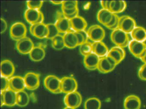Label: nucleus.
I'll return each instance as SVG.
<instances>
[{
    "label": "nucleus",
    "instance_id": "obj_1",
    "mask_svg": "<svg viewBox=\"0 0 146 109\" xmlns=\"http://www.w3.org/2000/svg\"><path fill=\"white\" fill-rule=\"evenodd\" d=\"M111 39L116 46L123 48L129 46L131 41L128 34L119 29L112 31L111 33Z\"/></svg>",
    "mask_w": 146,
    "mask_h": 109
},
{
    "label": "nucleus",
    "instance_id": "obj_2",
    "mask_svg": "<svg viewBox=\"0 0 146 109\" xmlns=\"http://www.w3.org/2000/svg\"><path fill=\"white\" fill-rule=\"evenodd\" d=\"M44 85L47 90L54 94L62 93L61 90V81L58 77L49 75L45 77Z\"/></svg>",
    "mask_w": 146,
    "mask_h": 109
},
{
    "label": "nucleus",
    "instance_id": "obj_3",
    "mask_svg": "<svg viewBox=\"0 0 146 109\" xmlns=\"http://www.w3.org/2000/svg\"><path fill=\"white\" fill-rule=\"evenodd\" d=\"M27 32V27L22 22L14 23L10 28V36L13 40L17 41L26 37Z\"/></svg>",
    "mask_w": 146,
    "mask_h": 109
},
{
    "label": "nucleus",
    "instance_id": "obj_4",
    "mask_svg": "<svg viewBox=\"0 0 146 109\" xmlns=\"http://www.w3.org/2000/svg\"><path fill=\"white\" fill-rule=\"evenodd\" d=\"M89 39L95 42L102 41L106 36V32L103 28L99 25H93L87 30Z\"/></svg>",
    "mask_w": 146,
    "mask_h": 109
},
{
    "label": "nucleus",
    "instance_id": "obj_5",
    "mask_svg": "<svg viewBox=\"0 0 146 109\" xmlns=\"http://www.w3.org/2000/svg\"><path fill=\"white\" fill-rule=\"evenodd\" d=\"M24 16L26 21L31 25L43 23L44 15L40 10L28 9L25 11Z\"/></svg>",
    "mask_w": 146,
    "mask_h": 109
},
{
    "label": "nucleus",
    "instance_id": "obj_6",
    "mask_svg": "<svg viewBox=\"0 0 146 109\" xmlns=\"http://www.w3.org/2000/svg\"><path fill=\"white\" fill-rule=\"evenodd\" d=\"M55 24L60 33L64 34L67 32L73 31L71 27L70 21L65 17L62 12H58L57 13Z\"/></svg>",
    "mask_w": 146,
    "mask_h": 109
},
{
    "label": "nucleus",
    "instance_id": "obj_7",
    "mask_svg": "<svg viewBox=\"0 0 146 109\" xmlns=\"http://www.w3.org/2000/svg\"><path fill=\"white\" fill-rule=\"evenodd\" d=\"M82 101V95L77 91L66 94L64 98V102L66 106L76 109L80 106Z\"/></svg>",
    "mask_w": 146,
    "mask_h": 109
},
{
    "label": "nucleus",
    "instance_id": "obj_8",
    "mask_svg": "<svg viewBox=\"0 0 146 109\" xmlns=\"http://www.w3.org/2000/svg\"><path fill=\"white\" fill-rule=\"evenodd\" d=\"M135 20L130 16L123 15L119 17V29L127 34H131L136 27Z\"/></svg>",
    "mask_w": 146,
    "mask_h": 109
},
{
    "label": "nucleus",
    "instance_id": "obj_9",
    "mask_svg": "<svg viewBox=\"0 0 146 109\" xmlns=\"http://www.w3.org/2000/svg\"><path fill=\"white\" fill-rule=\"evenodd\" d=\"M27 89L34 90L37 89L40 85V75L34 72H29L24 77Z\"/></svg>",
    "mask_w": 146,
    "mask_h": 109
},
{
    "label": "nucleus",
    "instance_id": "obj_10",
    "mask_svg": "<svg viewBox=\"0 0 146 109\" xmlns=\"http://www.w3.org/2000/svg\"><path fill=\"white\" fill-rule=\"evenodd\" d=\"M117 65L115 61L108 56L101 58L97 70L102 73H108L112 71Z\"/></svg>",
    "mask_w": 146,
    "mask_h": 109
},
{
    "label": "nucleus",
    "instance_id": "obj_11",
    "mask_svg": "<svg viewBox=\"0 0 146 109\" xmlns=\"http://www.w3.org/2000/svg\"><path fill=\"white\" fill-rule=\"evenodd\" d=\"M61 90L64 93L67 94L77 91L78 83L76 80L72 77H64L61 79Z\"/></svg>",
    "mask_w": 146,
    "mask_h": 109
},
{
    "label": "nucleus",
    "instance_id": "obj_12",
    "mask_svg": "<svg viewBox=\"0 0 146 109\" xmlns=\"http://www.w3.org/2000/svg\"><path fill=\"white\" fill-rule=\"evenodd\" d=\"M35 47L34 43L29 37L24 38L17 41L16 48L20 53L23 54H29Z\"/></svg>",
    "mask_w": 146,
    "mask_h": 109
},
{
    "label": "nucleus",
    "instance_id": "obj_13",
    "mask_svg": "<svg viewBox=\"0 0 146 109\" xmlns=\"http://www.w3.org/2000/svg\"><path fill=\"white\" fill-rule=\"evenodd\" d=\"M128 47L131 53L137 58H141L146 50V43L135 40L131 41Z\"/></svg>",
    "mask_w": 146,
    "mask_h": 109
},
{
    "label": "nucleus",
    "instance_id": "obj_14",
    "mask_svg": "<svg viewBox=\"0 0 146 109\" xmlns=\"http://www.w3.org/2000/svg\"><path fill=\"white\" fill-rule=\"evenodd\" d=\"M15 68L14 64L9 60H4L1 63V76L10 79L15 73Z\"/></svg>",
    "mask_w": 146,
    "mask_h": 109
},
{
    "label": "nucleus",
    "instance_id": "obj_15",
    "mask_svg": "<svg viewBox=\"0 0 146 109\" xmlns=\"http://www.w3.org/2000/svg\"><path fill=\"white\" fill-rule=\"evenodd\" d=\"M25 88L24 77L20 76H15L9 79V89L17 93L23 91Z\"/></svg>",
    "mask_w": 146,
    "mask_h": 109
},
{
    "label": "nucleus",
    "instance_id": "obj_16",
    "mask_svg": "<svg viewBox=\"0 0 146 109\" xmlns=\"http://www.w3.org/2000/svg\"><path fill=\"white\" fill-rule=\"evenodd\" d=\"M107 56L112 59L118 65L124 59L125 56V52L124 48L115 46L109 50Z\"/></svg>",
    "mask_w": 146,
    "mask_h": 109
},
{
    "label": "nucleus",
    "instance_id": "obj_17",
    "mask_svg": "<svg viewBox=\"0 0 146 109\" xmlns=\"http://www.w3.org/2000/svg\"><path fill=\"white\" fill-rule=\"evenodd\" d=\"M141 105V102L140 98L134 95H128L124 101V109H140Z\"/></svg>",
    "mask_w": 146,
    "mask_h": 109
},
{
    "label": "nucleus",
    "instance_id": "obj_18",
    "mask_svg": "<svg viewBox=\"0 0 146 109\" xmlns=\"http://www.w3.org/2000/svg\"><path fill=\"white\" fill-rule=\"evenodd\" d=\"M100 58L94 53L84 57V64L85 67L90 70H94L97 69L98 64Z\"/></svg>",
    "mask_w": 146,
    "mask_h": 109
},
{
    "label": "nucleus",
    "instance_id": "obj_19",
    "mask_svg": "<svg viewBox=\"0 0 146 109\" xmlns=\"http://www.w3.org/2000/svg\"><path fill=\"white\" fill-rule=\"evenodd\" d=\"M72 30L74 32L85 30L88 23L82 17L78 16L70 20Z\"/></svg>",
    "mask_w": 146,
    "mask_h": 109
},
{
    "label": "nucleus",
    "instance_id": "obj_20",
    "mask_svg": "<svg viewBox=\"0 0 146 109\" xmlns=\"http://www.w3.org/2000/svg\"><path fill=\"white\" fill-rule=\"evenodd\" d=\"M1 95L3 96L5 106H13L17 105V93L7 89L4 92H1Z\"/></svg>",
    "mask_w": 146,
    "mask_h": 109
},
{
    "label": "nucleus",
    "instance_id": "obj_21",
    "mask_svg": "<svg viewBox=\"0 0 146 109\" xmlns=\"http://www.w3.org/2000/svg\"><path fill=\"white\" fill-rule=\"evenodd\" d=\"M65 47L74 49L79 46L78 39L74 32H67L63 35Z\"/></svg>",
    "mask_w": 146,
    "mask_h": 109
},
{
    "label": "nucleus",
    "instance_id": "obj_22",
    "mask_svg": "<svg viewBox=\"0 0 146 109\" xmlns=\"http://www.w3.org/2000/svg\"><path fill=\"white\" fill-rule=\"evenodd\" d=\"M93 53L100 58L106 56L109 50L107 46L102 41L92 43Z\"/></svg>",
    "mask_w": 146,
    "mask_h": 109
},
{
    "label": "nucleus",
    "instance_id": "obj_23",
    "mask_svg": "<svg viewBox=\"0 0 146 109\" xmlns=\"http://www.w3.org/2000/svg\"><path fill=\"white\" fill-rule=\"evenodd\" d=\"M113 14L110 10L102 9L97 14V20L100 24L106 26L112 19Z\"/></svg>",
    "mask_w": 146,
    "mask_h": 109
},
{
    "label": "nucleus",
    "instance_id": "obj_24",
    "mask_svg": "<svg viewBox=\"0 0 146 109\" xmlns=\"http://www.w3.org/2000/svg\"><path fill=\"white\" fill-rule=\"evenodd\" d=\"M48 30L47 24L44 23L36 24L32 35L39 39L47 38Z\"/></svg>",
    "mask_w": 146,
    "mask_h": 109
},
{
    "label": "nucleus",
    "instance_id": "obj_25",
    "mask_svg": "<svg viewBox=\"0 0 146 109\" xmlns=\"http://www.w3.org/2000/svg\"><path fill=\"white\" fill-rule=\"evenodd\" d=\"M29 54L31 60L35 62H39L45 58L46 51L41 46H35Z\"/></svg>",
    "mask_w": 146,
    "mask_h": 109
},
{
    "label": "nucleus",
    "instance_id": "obj_26",
    "mask_svg": "<svg viewBox=\"0 0 146 109\" xmlns=\"http://www.w3.org/2000/svg\"><path fill=\"white\" fill-rule=\"evenodd\" d=\"M127 7L126 2L123 1H111L109 10L112 13L117 14L125 11Z\"/></svg>",
    "mask_w": 146,
    "mask_h": 109
},
{
    "label": "nucleus",
    "instance_id": "obj_27",
    "mask_svg": "<svg viewBox=\"0 0 146 109\" xmlns=\"http://www.w3.org/2000/svg\"><path fill=\"white\" fill-rule=\"evenodd\" d=\"M132 40L144 43L146 41V30L141 26H137L131 33Z\"/></svg>",
    "mask_w": 146,
    "mask_h": 109
},
{
    "label": "nucleus",
    "instance_id": "obj_28",
    "mask_svg": "<svg viewBox=\"0 0 146 109\" xmlns=\"http://www.w3.org/2000/svg\"><path fill=\"white\" fill-rule=\"evenodd\" d=\"M30 98L24 90L17 93V105L20 107H24L29 103Z\"/></svg>",
    "mask_w": 146,
    "mask_h": 109
},
{
    "label": "nucleus",
    "instance_id": "obj_29",
    "mask_svg": "<svg viewBox=\"0 0 146 109\" xmlns=\"http://www.w3.org/2000/svg\"><path fill=\"white\" fill-rule=\"evenodd\" d=\"M101 106V101L96 97L87 99L84 103V109H100Z\"/></svg>",
    "mask_w": 146,
    "mask_h": 109
},
{
    "label": "nucleus",
    "instance_id": "obj_30",
    "mask_svg": "<svg viewBox=\"0 0 146 109\" xmlns=\"http://www.w3.org/2000/svg\"><path fill=\"white\" fill-rule=\"evenodd\" d=\"M52 45L54 49L60 50L65 47L63 35H58L52 40Z\"/></svg>",
    "mask_w": 146,
    "mask_h": 109
},
{
    "label": "nucleus",
    "instance_id": "obj_31",
    "mask_svg": "<svg viewBox=\"0 0 146 109\" xmlns=\"http://www.w3.org/2000/svg\"><path fill=\"white\" fill-rule=\"evenodd\" d=\"M79 51L82 55L85 56L93 53V46L92 43L86 42L80 45Z\"/></svg>",
    "mask_w": 146,
    "mask_h": 109
},
{
    "label": "nucleus",
    "instance_id": "obj_32",
    "mask_svg": "<svg viewBox=\"0 0 146 109\" xmlns=\"http://www.w3.org/2000/svg\"><path fill=\"white\" fill-rule=\"evenodd\" d=\"M47 26L48 28V33L46 38L52 40L54 37L59 35V32L57 26L55 25V24L51 23V24H47Z\"/></svg>",
    "mask_w": 146,
    "mask_h": 109
},
{
    "label": "nucleus",
    "instance_id": "obj_33",
    "mask_svg": "<svg viewBox=\"0 0 146 109\" xmlns=\"http://www.w3.org/2000/svg\"><path fill=\"white\" fill-rule=\"evenodd\" d=\"M119 17L117 14H113L112 19L111 20L108 24L106 27L109 30L113 31L114 30L119 29Z\"/></svg>",
    "mask_w": 146,
    "mask_h": 109
},
{
    "label": "nucleus",
    "instance_id": "obj_34",
    "mask_svg": "<svg viewBox=\"0 0 146 109\" xmlns=\"http://www.w3.org/2000/svg\"><path fill=\"white\" fill-rule=\"evenodd\" d=\"M42 1H27V5L29 9L40 10L43 5Z\"/></svg>",
    "mask_w": 146,
    "mask_h": 109
},
{
    "label": "nucleus",
    "instance_id": "obj_35",
    "mask_svg": "<svg viewBox=\"0 0 146 109\" xmlns=\"http://www.w3.org/2000/svg\"><path fill=\"white\" fill-rule=\"evenodd\" d=\"M78 8V2L77 1H63L61 8L66 9H72Z\"/></svg>",
    "mask_w": 146,
    "mask_h": 109
},
{
    "label": "nucleus",
    "instance_id": "obj_36",
    "mask_svg": "<svg viewBox=\"0 0 146 109\" xmlns=\"http://www.w3.org/2000/svg\"><path fill=\"white\" fill-rule=\"evenodd\" d=\"M9 89V79L1 76V92Z\"/></svg>",
    "mask_w": 146,
    "mask_h": 109
},
{
    "label": "nucleus",
    "instance_id": "obj_37",
    "mask_svg": "<svg viewBox=\"0 0 146 109\" xmlns=\"http://www.w3.org/2000/svg\"><path fill=\"white\" fill-rule=\"evenodd\" d=\"M138 76L140 79L143 81H146V64H144L140 67L138 72Z\"/></svg>",
    "mask_w": 146,
    "mask_h": 109
},
{
    "label": "nucleus",
    "instance_id": "obj_38",
    "mask_svg": "<svg viewBox=\"0 0 146 109\" xmlns=\"http://www.w3.org/2000/svg\"><path fill=\"white\" fill-rule=\"evenodd\" d=\"M7 28V24L6 20L2 18H1V33H4Z\"/></svg>",
    "mask_w": 146,
    "mask_h": 109
},
{
    "label": "nucleus",
    "instance_id": "obj_39",
    "mask_svg": "<svg viewBox=\"0 0 146 109\" xmlns=\"http://www.w3.org/2000/svg\"><path fill=\"white\" fill-rule=\"evenodd\" d=\"M75 33L78 39L79 46L83 43H84L85 42L84 37L82 34L80 32H76Z\"/></svg>",
    "mask_w": 146,
    "mask_h": 109
},
{
    "label": "nucleus",
    "instance_id": "obj_40",
    "mask_svg": "<svg viewBox=\"0 0 146 109\" xmlns=\"http://www.w3.org/2000/svg\"><path fill=\"white\" fill-rule=\"evenodd\" d=\"M110 2H111V1H101V5L102 7V9L109 10Z\"/></svg>",
    "mask_w": 146,
    "mask_h": 109
},
{
    "label": "nucleus",
    "instance_id": "obj_41",
    "mask_svg": "<svg viewBox=\"0 0 146 109\" xmlns=\"http://www.w3.org/2000/svg\"><path fill=\"white\" fill-rule=\"evenodd\" d=\"M140 59L144 63V64H146V50L145 52H144L142 56L141 57Z\"/></svg>",
    "mask_w": 146,
    "mask_h": 109
},
{
    "label": "nucleus",
    "instance_id": "obj_42",
    "mask_svg": "<svg viewBox=\"0 0 146 109\" xmlns=\"http://www.w3.org/2000/svg\"><path fill=\"white\" fill-rule=\"evenodd\" d=\"M51 3L54 4H55V5H59V4H61L62 5V3H63V1H50Z\"/></svg>",
    "mask_w": 146,
    "mask_h": 109
},
{
    "label": "nucleus",
    "instance_id": "obj_43",
    "mask_svg": "<svg viewBox=\"0 0 146 109\" xmlns=\"http://www.w3.org/2000/svg\"><path fill=\"white\" fill-rule=\"evenodd\" d=\"M64 109H74V108H72V107H68V106H66V107H65Z\"/></svg>",
    "mask_w": 146,
    "mask_h": 109
}]
</instances>
